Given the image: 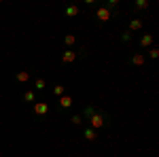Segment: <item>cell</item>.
Returning a JSON list of instances; mask_svg holds the SVG:
<instances>
[{
  "instance_id": "6da1fadb",
  "label": "cell",
  "mask_w": 159,
  "mask_h": 157,
  "mask_svg": "<svg viewBox=\"0 0 159 157\" xmlns=\"http://www.w3.org/2000/svg\"><path fill=\"white\" fill-rule=\"evenodd\" d=\"M83 119L89 121V127L96 130V132H98L100 127H104V125H110V117H108V115L102 113V110H98V109H93V106H87V109H85Z\"/></svg>"
},
{
  "instance_id": "7a4b0ae2",
  "label": "cell",
  "mask_w": 159,
  "mask_h": 157,
  "mask_svg": "<svg viewBox=\"0 0 159 157\" xmlns=\"http://www.w3.org/2000/svg\"><path fill=\"white\" fill-rule=\"evenodd\" d=\"M110 17H115V13L110 11L108 7H98L96 9V19L98 21H108Z\"/></svg>"
},
{
  "instance_id": "3957f363",
  "label": "cell",
  "mask_w": 159,
  "mask_h": 157,
  "mask_svg": "<svg viewBox=\"0 0 159 157\" xmlns=\"http://www.w3.org/2000/svg\"><path fill=\"white\" fill-rule=\"evenodd\" d=\"M129 64L140 68V66H144V64H147V55H144L142 51H138V53H132V55H129Z\"/></svg>"
},
{
  "instance_id": "277c9868",
  "label": "cell",
  "mask_w": 159,
  "mask_h": 157,
  "mask_svg": "<svg viewBox=\"0 0 159 157\" xmlns=\"http://www.w3.org/2000/svg\"><path fill=\"white\" fill-rule=\"evenodd\" d=\"M76 58H79V53L76 51H72V49H66V51H61V64H72V62H76Z\"/></svg>"
},
{
  "instance_id": "5b68a950",
  "label": "cell",
  "mask_w": 159,
  "mask_h": 157,
  "mask_svg": "<svg viewBox=\"0 0 159 157\" xmlns=\"http://www.w3.org/2000/svg\"><path fill=\"white\" fill-rule=\"evenodd\" d=\"M49 113V104L47 102H34V115L36 117H45Z\"/></svg>"
},
{
  "instance_id": "8992f818",
  "label": "cell",
  "mask_w": 159,
  "mask_h": 157,
  "mask_svg": "<svg viewBox=\"0 0 159 157\" xmlns=\"http://www.w3.org/2000/svg\"><path fill=\"white\" fill-rule=\"evenodd\" d=\"M57 106H60V109H70V106H72V98L66 96V94H64V96H60V100H57Z\"/></svg>"
},
{
  "instance_id": "52a82bcc",
  "label": "cell",
  "mask_w": 159,
  "mask_h": 157,
  "mask_svg": "<svg viewBox=\"0 0 159 157\" xmlns=\"http://www.w3.org/2000/svg\"><path fill=\"white\" fill-rule=\"evenodd\" d=\"M142 28H144L142 19H132V21H129V28H127V32H140Z\"/></svg>"
},
{
  "instance_id": "ba28073f",
  "label": "cell",
  "mask_w": 159,
  "mask_h": 157,
  "mask_svg": "<svg viewBox=\"0 0 159 157\" xmlns=\"http://www.w3.org/2000/svg\"><path fill=\"white\" fill-rule=\"evenodd\" d=\"M83 136H85V140H89V142H96V140H98V132H96V130H91L89 125L85 127V132H83Z\"/></svg>"
},
{
  "instance_id": "9c48e42d",
  "label": "cell",
  "mask_w": 159,
  "mask_h": 157,
  "mask_svg": "<svg viewBox=\"0 0 159 157\" xmlns=\"http://www.w3.org/2000/svg\"><path fill=\"white\" fill-rule=\"evenodd\" d=\"M140 47L142 49L153 47V34H142V36H140Z\"/></svg>"
},
{
  "instance_id": "30bf717a",
  "label": "cell",
  "mask_w": 159,
  "mask_h": 157,
  "mask_svg": "<svg viewBox=\"0 0 159 157\" xmlns=\"http://www.w3.org/2000/svg\"><path fill=\"white\" fill-rule=\"evenodd\" d=\"M79 15V4H68L66 7V17H76Z\"/></svg>"
},
{
  "instance_id": "8fae6325",
  "label": "cell",
  "mask_w": 159,
  "mask_h": 157,
  "mask_svg": "<svg viewBox=\"0 0 159 157\" xmlns=\"http://www.w3.org/2000/svg\"><path fill=\"white\" fill-rule=\"evenodd\" d=\"M17 81H19V83H30V72H28V70L17 72Z\"/></svg>"
},
{
  "instance_id": "7c38bea8",
  "label": "cell",
  "mask_w": 159,
  "mask_h": 157,
  "mask_svg": "<svg viewBox=\"0 0 159 157\" xmlns=\"http://www.w3.org/2000/svg\"><path fill=\"white\" fill-rule=\"evenodd\" d=\"M74 43H76V36H74V34H66V36H64V45H66V47H72Z\"/></svg>"
},
{
  "instance_id": "4fadbf2b",
  "label": "cell",
  "mask_w": 159,
  "mask_h": 157,
  "mask_svg": "<svg viewBox=\"0 0 159 157\" xmlns=\"http://www.w3.org/2000/svg\"><path fill=\"white\" fill-rule=\"evenodd\" d=\"M53 94L60 98V96H64L66 94V85H53Z\"/></svg>"
},
{
  "instance_id": "5bb4252c",
  "label": "cell",
  "mask_w": 159,
  "mask_h": 157,
  "mask_svg": "<svg viewBox=\"0 0 159 157\" xmlns=\"http://www.w3.org/2000/svg\"><path fill=\"white\" fill-rule=\"evenodd\" d=\"M24 100L25 102H36V94H34L32 89H28V91L24 94Z\"/></svg>"
},
{
  "instance_id": "9a60e30c",
  "label": "cell",
  "mask_w": 159,
  "mask_h": 157,
  "mask_svg": "<svg viewBox=\"0 0 159 157\" xmlns=\"http://www.w3.org/2000/svg\"><path fill=\"white\" fill-rule=\"evenodd\" d=\"M45 87H47V83H45V79H36V81H34V89H36V91H43Z\"/></svg>"
},
{
  "instance_id": "2e32d148",
  "label": "cell",
  "mask_w": 159,
  "mask_h": 157,
  "mask_svg": "<svg viewBox=\"0 0 159 157\" xmlns=\"http://www.w3.org/2000/svg\"><path fill=\"white\" fill-rule=\"evenodd\" d=\"M70 123H72V125H81V123H83V115H72V117H70Z\"/></svg>"
},
{
  "instance_id": "e0dca14e",
  "label": "cell",
  "mask_w": 159,
  "mask_h": 157,
  "mask_svg": "<svg viewBox=\"0 0 159 157\" xmlns=\"http://www.w3.org/2000/svg\"><path fill=\"white\" fill-rule=\"evenodd\" d=\"M136 9L142 11V9H148V2L147 0H136Z\"/></svg>"
},
{
  "instance_id": "ac0fdd59",
  "label": "cell",
  "mask_w": 159,
  "mask_h": 157,
  "mask_svg": "<svg viewBox=\"0 0 159 157\" xmlns=\"http://www.w3.org/2000/svg\"><path fill=\"white\" fill-rule=\"evenodd\" d=\"M148 55H151L153 60H157L159 58V49L157 47H148Z\"/></svg>"
},
{
  "instance_id": "d6986e66",
  "label": "cell",
  "mask_w": 159,
  "mask_h": 157,
  "mask_svg": "<svg viewBox=\"0 0 159 157\" xmlns=\"http://www.w3.org/2000/svg\"><path fill=\"white\" fill-rule=\"evenodd\" d=\"M121 40H123V43H132V32H127V30H125V32L121 34Z\"/></svg>"
}]
</instances>
